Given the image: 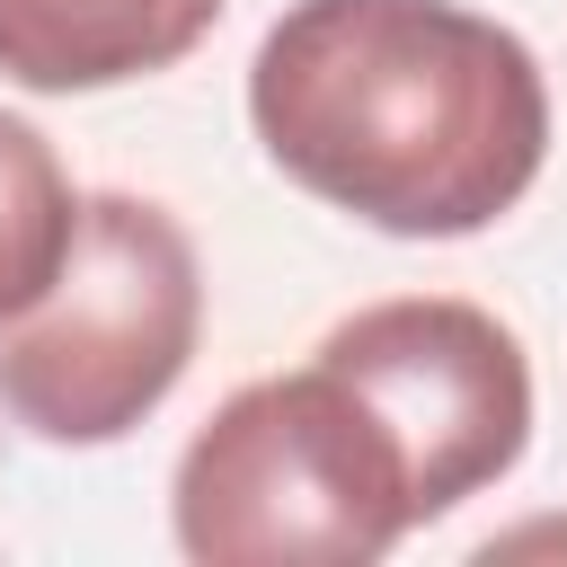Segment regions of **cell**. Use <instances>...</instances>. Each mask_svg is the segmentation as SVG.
<instances>
[{
	"label": "cell",
	"mask_w": 567,
	"mask_h": 567,
	"mask_svg": "<svg viewBox=\"0 0 567 567\" xmlns=\"http://www.w3.org/2000/svg\"><path fill=\"white\" fill-rule=\"evenodd\" d=\"M266 159L390 239L505 221L549 159L540 53L461 0H292L248 62Z\"/></svg>",
	"instance_id": "6da1fadb"
},
{
	"label": "cell",
	"mask_w": 567,
	"mask_h": 567,
	"mask_svg": "<svg viewBox=\"0 0 567 567\" xmlns=\"http://www.w3.org/2000/svg\"><path fill=\"white\" fill-rule=\"evenodd\" d=\"M168 523L195 567H372L416 532V487L372 399L310 354L195 425Z\"/></svg>",
	"instance_id": "7a4b0ae2"
},
{
	"label": "cell",
	"mask_w": 567,
	"mask_h": 567,
	"mask_svg": "<svg viewBox=\"0 0 567 567\" xmlns=\"http://www.w3.org/2000/svg\"><path fill=\"white\" fill-rule=\"evenodd\" d=\"M204 266L151 195H80L62 275L0 328V408L62 452L124 443L195 363Z\"/></svg>",
	"instance_id": "3957f363"
},
{
	"label": "cell",
	"mask_w": 567,
	"mask_h": 567,
	"mask_svg": "<svg viewBox=\"0 0 567 567\" xmlns=\"http://www.w3.org/2000/svg\"><path fill=\"white\" fill-rule=\"evenodd\" d=\"M319 363H337L390 425L416 487V523H443L461 496L496 487L532 443V354L478 301L452 292L372 301L319 337Z\"/></svg>",
	"instance_id": "277c9868"
},
{
	"label": "cell",
	"mask_w": 567,
	"mask_h": 567,
	"mask_svg": "<svg viewBox=\"0 0 567 567\" xmlns=\"http://www.w3.org/2000/svg\"><path fill=\"white\" fill-rule=\"evenodd\" d=\"M221 27V0H0V80L35 97L124 89L186 62Z\"/></svg>",
	"instance_id": "5b68a950"
},
{
	"label": "cell",
	"mask_w": 567,
	"mask_h": 567,
	"mask_svg": "<svg viewBox=\"0 0 567 567\" xmlns=\"http://www.w3.org/2000/svg\"><path fill=\"white\" fill-rule=\"evenodd\" d=\"M71 230H80L71 168L53 159V142L27 115L0 106V328L18 310H35V292L62 275Z\"/></svg>",
	"instance_id": "8992f818"
}]
</instances>
